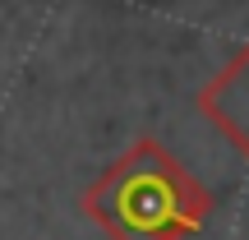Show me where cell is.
<instances>
[{
    "label": "cell",
    "mask_w": 249,
    "mask_h": 240,
    "mask_svg": "<svg viewBox=\"0 0 249 240\" xmlns=\"http://www.w3.org/2000/svg\"><path fill=\"white\" fill-rule=\"evenodd\" d=\"M97 213L124 240H148V236H171L185 222V194L180 180L157 152H134L116 171L97 199Z\"/></svg>",
    "instance_id": "6da1fadb"
},
{
    "label": "cell",
    "mask_w": 249,
    "mask_h": 240,
    "mask_svg": "<svg viewBox=\"0 0 249 240\" xmlns=\"http://www.w3.org/2000/svg\"><path fill=\"white\" fill-rule=\"evenodd\" d=\"M203 111L249 152V46L217 74V83L203 92Z\"/></svg>",
    "instance_id": "7a4b0ae2"
}]
</instances>
